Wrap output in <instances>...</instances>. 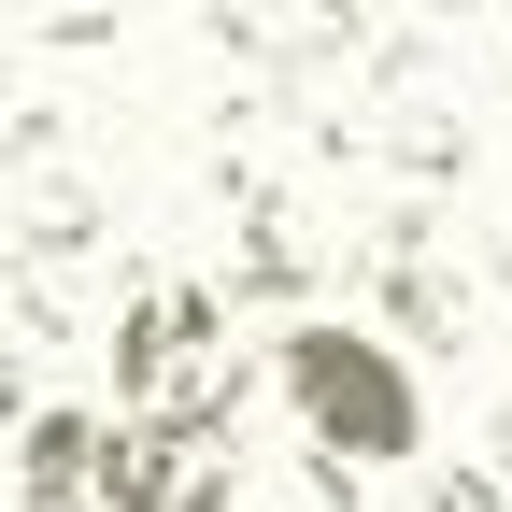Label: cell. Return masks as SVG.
Returning a JSON list of instances; mask_svg holds the SVG:
<instances>
[{
	"label": "cell",
	"instance_id": "1",
	"mask_svg": "<svg viewBox=\"0 0 512 512\" xmlns=\"http://www.w3.org/2000/svg\"><path fill=\"white\" fill-rule=\"evenodd\" d=\"M271 384H285L299 441H313V456H342V470L427 456V384L399 370L384 328H356V313H299V328L271 342Z\"/></svg>",
	"mask_w": 512,
	"mask_h": 512
},
{
	"label": "cell",
	"instance_id": "2",
	"mask_svg": "<svg viewBox=\"0 0 512 512\" xmlns=\"http://www.w3.org/2000/svg\"><path fill=\"white\" fill-rule=\"evenodd\" d=\"M256 356L228 342L214 285H143L114 299V427H171V441H228Z\"/></svg>",
	"mask_w": 512,
	"mask_h": 512
},
{
	"label": "cell",
	"instance_id": "3",
	"mask_svg": "<svg viewBox=\"0 0 512 512\" xmlns=\"http://www.w3.org/2000/svg\"><path fill=\"white\" fill-rule=\"evenodd\" d=\"M200 512H356V470L313 456V441H285V456H256V441H228L214 456V498Z\"/></svg>",
	"mask_w": 512,
	"mask_h": 512
},
{
	"label": "cell",
	"instance_id": "4",
	"mask_svg": "<svg viewBox=\"0 0 512 512\" xmlns=\"http://www.w3.org/2000/svg\"><path fill=\"white\" fill-rule=\"evenodd\" d=\"M100 456H114L100 413H29L15 427V498L29 512H100Z\"/></svg>",
	"mask_w": 512,
	"mask_h": 512
},
{
	"label": "cell",
	"instance_id": "5",
	"mask_svg": "<svg viewBox=\"0 0 512 512\" xmlns=\"http://www.w3.org/2000/svg\"><path fill=\"white\" fill-rule=\"evenodd\" d=\"M29 427V399H15V342H0V441H15Z\"/></svg>",
	"mask_w": 512,
	"mask_h": 512
},
{
	"label": "cell",
	"instance_id": "6",
	"mask_svg": "<svg viewBox=\"0 0 512 512\" xmlns=\"http://www.w3.org/2000/svg\"><path fill=\"white\" fill-rule=\"evenodd\" d=\"M413 15H470V0H413Z\"/></svg>",
	"mask_w": 512,
	"mask_h": 512
}]
</instances>
